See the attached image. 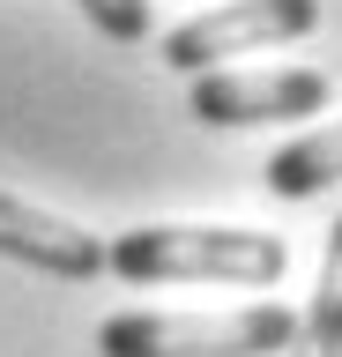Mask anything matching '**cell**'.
Instances as JSON below:
<instances>
[{
    "label": "cell",
    "instance_id": "4",
    "mask_svg": "<svg viewBox=\"0 0 342 357\" xmlns=\"http://www.w3.org/2000/svg\"><path fill=\"white\" fill-rule=\"evenodd\" d=\"M335 82L320 67H268V75H194L201 127H261V119H320Z\"/></svg>",
    "mask_w": 342,
    "mask_h": 357
},
{
    "label": "cell",
    "instance_id": "8",
    "mask_svg": "<svg viewBox=\"0 0 342 357\" xmlns=\"http://www.w3.org/2000/svg\"><path fill=\"white\" fill-rule=\"evenodd\" d=\"M75 8H82L112 45H141L149 38V0H75Z\"/></svg>",
    "mask_w": 342,
    "mask_h": 357
},
{
    "label": "cell",
    "instance_id": "2",
    "mask_svg": "<svg viewBox=\"0 0 342 357\" xmlns=\"http://www.w3.org/2000/svg\"><path fill=\"white\" fill-rule=\"evenodd\" d=\"M297 342V312L275 298L238 312H112L97 328V357H283Z\"/></svg>",
    "mask_w": 342,
    "mask_h": 357
},
{
    "label": "cell",
    "instance_id": "1",
    "mask_svg": "<svg viewBox=\"0 0 342 357\" xmlns=\"http://www.w3.org/2000/svg\"><path fill=\"white\" fill-rule=\"evenodd\" d=\"M104 268L119 283H246L268 290L290 268V245L268 231L231 223H134L104 245Z\"/></svg>",
    "mask_w": 342,
    "mask_h": 357
},
{
    "label": "cell",
    "instance_id": "5",
    "mask_svg": "<svg viewBox=\"0 0 342 357\" xmlns=\"http://www.w3.org/2000/svg\"><path fill=\"white\" fill-rule=\"evenodd\" d=\"M0 253L38 268V275H60V283L104 275V238H90V231L68 223V216H45V208H30V201H15V194H0Z\"/></svg>",
    "mask_w": 342,
    "mask_h": 357
},
{
    "label": "cell",
    "instance_id": "3",
    "mask_svg": "<svg viewBox=\"0 0 342 357\" xmlns=\"http://www.w3.org/2000/svg\"><path fill=\"white\" fill-rule=\"evenodd\" d=\"M320 30V0H224L208 15L164 30V67L179 75H208L216 60H238V52H268V45L313 38Z\"/></svg>",
    "mask_w": 342,
    "mask_h": 357
},
{
    "label": "cell",
    "instance_id": "7",
    "mask_svg": "<svg viewBox=\"0 0 342 357\" xmlns=\"http://www.w3.org/2000/svg\"><path fill=\"white\" fill-rule=\"evenodd\" d=\"M297 357H342V223L327 231V261H320V290L305 320H297Z\"/></svg>",
    "mask_w": 342,
    "mask_h": 357
},
{
    "label": "cell",
    "instance_id": "6",
    "mask_svg": "<svg viewBox=\"0 0 342 357\" xmlns=\"http://www.w3.org/2000/svg\"><path fill=\"white\" fill-rule=\"evenodd\" d=\"M261 178H268L275 201H313L320 186H335V178H342V119L320 127V134H305V142H283Z\"/></svg>",
    "mask_w": 342,
    "mask_h": 357
}]
</instances>
